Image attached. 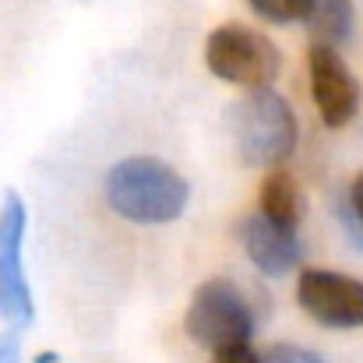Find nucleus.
I'll return each instance as SVG.
<instances>
[{"label": "nucleus", "instance_id": "f257e3e1", "mask_svg": "<svg viewBox=\"0 0 363 363\" xmlns=\"http://www.w3.org/2000/svg\"><path fill=\"white\" fill-rule=\"evenodd\" d=\"M191 187L187 180L152 155H130L106 173V201L110 208L138 226L173 223L187 208Z\"/></svg>", "mask_w": 363, "mask_h": 363}, {"label": "nucleus", "instance_id": "f03ea898", "mask_svg": "<svg viewBox=\"0 0 363 363\" xmlns=\"http://www.w3.org/2000/svg\"><path fill=\"white\" fill-rule=\"evenodd\" d=\"M230 130L247 166H279L296 148V113L268 85L250 89V96L233 106Z\"/></svg>", "mask_w": 363, "mask_h": 363}, {"label": "nucleus", "instance_id": "7ed1b4c3", "mask_svg": "<svg viewBox=\"0 0 363 363\" xmlns=\"http://www.w3.org/2000/svg\"><path fill=\"white\" fill-rule=\"evenodd\" d=\"M205 64L216 78L230 85L264 89L279 78L282 57L268 35L247 25H219L205 43Z\"/></svg>", "mask_w": 363, "mask_h": 363}, {"label": "nucleus", "instance_id": "20e7f679", "mask_svg": "<svg viewBox=\"0 0 363 363\" xmlns=\"http://www.w3.org/2000/svg\"><path fill=\"white\" fill-rule=\"evenodd\" d=\"M184 328L191 335V342L205 346V350H226V346H240L254 332V314L250 303L243 300V293L226 282V279H208L194 289Z\"/></svg>", "mask_w": 363, "mask_h": 363}, {"label": "nucleus", "instance_id": "39448f33", "mask_svg": "<svg viewBox=\"0 0 363 363\" xmlns=\"http://www.w3.org/2000/svg\"><path fill=\"white\" fill-rule=\"evenodd\" d=\"M25 201L18 191L4 194L0 205V318L21 332L32 325L35 307H32V293H28V279H25V264H21V243H25Z\"/></svg>", "mask_w": 363, "mask_h": 363}, {"label": "nucleus", "instance_id": "423d86ee", "mask_svg": "<svg viewBox=\"0 0 363 363\" xmlns=\"http://www.w3.org/2000/svg\"><path fill=\"white\" fill-rule=\"evenodd\" d=\"M300 307L328 325V328H360L363 325V282L328 272V268H307L296 282Z\"/></svg>", "mask_w": 363, "mask_h": 363}, {"label": "nucleus", "instance_id": "0eeeda50", "mask_svg": "<svg viewBox=\"0 0 363 363\" xmlns=\"http://www.w3.org/2000/svg\"><path fill=\"white\" fill-rule=\"evenodd\" d=\"M307 71H311V96L318 103V113L328 127H346L360 110V85L339 50L332 43H314L307 53Z\"/></svg>", "mask_w": 363, "mask_h": 363}, {"label": "nucleus", "instance_id": "6e6552de", "mask_svg": "<svg viewBox=\"0 0 363 363\" xmlns=\"http://www.w3.org/2000/svg\"><path fill=\"white\" fill-rule=\"evenodd\" d=\"M240 237L250 264L264 275H286L303 257V243L296 237V226H282V223L268 219L264 212H257L243 223Z\"/></svg>", "mask_w": 363, "mask_h": 363}, {"label": "nucleus", "instance_id": "1a4fd4ad", "mask_svg": "<svg viewBox=\"0 0 363 363\" xmlns=\"http://www.w3.org/2000/svg\"><path fill=\"white\" fill-rule=\"evenodd\" d=\"M261 212L282 226H300L303 219V191L293 173L272 169L261 184Z\"/></svg>", "mask_w": 363, "mask_h": 363}, {"label": "nucleus", "instance_id": "9d476101", "mask_svg": "<svg viewBox=\"0 0 363 363\" xmlns=\"http://www.w3.org/2000/svg\"><path fill=\"white\" fill-rule=\"evenodd\" d=\"M307 21L321 43L339 46L353 35V0H314Z\"/></svg>", "mask_w": 363, "mask_h": 363}, {"label": "nucleus", "instance_id": "9b49d317", "mask_svg": "<svg viewBox=\"0 0 363 363\" xmlns=\"http://www.w3.org/2000/svg\"><path fill=\"white\" fill-rule=\"evenodd\" d=\"M254 7L257 18L275 21V25H293V21H307L311 4L314 0H247Z\"/></svg>", "mask_w": 363, "mask_h": 363}, {"label": "nucleus", "instance_id": "f8f14e48", "mask_svg": "<svg viewBox=\"0 0 363 363\" xmlns=\"http://www.w3.org/2000/svg\"><path fill=\"white\" fill-rule=\"evenodd\" d=\"M261 360L264 363H325L318 353H311V350H303V346H289V342L272 346Z\"/></svg>", "mask_w": 363, "mask_h": 363}, {"label": "nucleus", "instance_id": "ddd939ff", "mask_svg": "<svg viewBox=\"0 0 363 363\" xmlns=\"http://www.w3.org/2000/svg\"><path fill=\"white\" fill-rule=\"evenodd\" d=\"M212 363H264V360H261V357H254L247 342H240V346H226V350H216Z\"/></svg>", "mask_w": 363, "mask_h": 363}, {"label": "nucleus", "instance_id": "4468645a", "mask_svg": "<svg viewBox=\"0 0 363 363\" xmlns=\"http://www.w3.org/2000/svg\"><path fill=\"white\" fill-rule=\"evenodd\" d=\"M346 198H350L353 212L363 219V173H357V177H353V184H350V194H346Z\"/></svg>", "mask_w": 363, "mask_h": 363}, {"label": "nucleus", "instance_id": "2eb2a0df", "mask_svg": "<svg viewBox=\"0 0 363 363\" xmlns=\"http://www.w3.org/2000/svg\"><path fill=\"white\" fill-rule=\"evenodd\" d=\"M0 363H18V342L14 339H0Z\"/></svg>", "mask_w": 363, "mask_h": 363}]
</instances>
